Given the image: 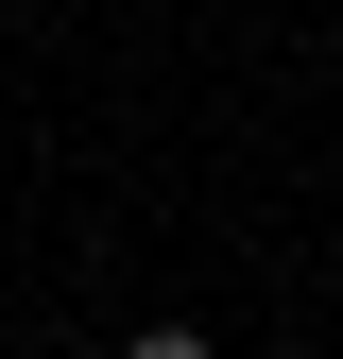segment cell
<instances>
[{
  "mask_svg": "<svg viewBox=\"0 0 343 359\" xmlns=\"http://www.w3.org/2000/svg\"><path fill=\"white\" fill-rule=\"evenodd\" d=\"M120 359H224L206 325H120Z\"/></svg>",
  "mask_w": 343,
  "mask_h": 359,
  "instance_id": "cell-1",
  "label": "cell"
}]
</instances>
